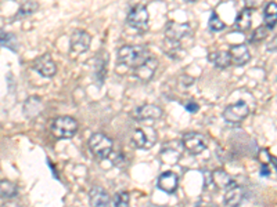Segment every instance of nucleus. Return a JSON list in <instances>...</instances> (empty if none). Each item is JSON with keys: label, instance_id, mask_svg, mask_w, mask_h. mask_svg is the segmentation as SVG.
I'll return each mask as SVG.
<instances>
[{"label": "nucleus", "instance_id": "32", "mask_svg": "<svg viewBox=\"0 0 277 207\" xmlns=\"http://www.w3.org/2000/svg\"><path fill=\"white\" fill-rule=\"evenodd\" d=\"M270 173H272V170H270V167L267 166V164H262V167H261V172H259V174H261L262 177H267V176H270Z\"/></svg>", "mask_w": 277, "mask_h": 207}, {"label": "nucleus", "instance_id": "35", "mask_svg": "<svg viewBox=\"0 0 277 207\" xmlns=\"http://www.w3.org/2000/svg\"><path fill=\"white\" fill-rule=\"evenodd\" d=\"M187 2H196V0H187Z\"/></svg>", "mask_w": 277, "mask_h": 207}, {"label": "nucleus", "instance_id": "27", "mask_svg": "<svg viewBox=\"0 0 277 207\" xmlns=\"http://www.w3.org/2000/svg\"><path fill=\"white\" fill-rule=\"evenodd\" d=\"M114 206L115 207H131V195L126 191H121L115 195L114 199Z\"/></svg>", "mask_w": 277, "mask_h": 207}, {"label": "nucleus", "instance_id": "16", "mask_svg": "<svg viewBox=\"0 0 277 207\" xmlns=\"http://www.w3.org/2000/svg\"><path fill=\"white\" fill-rule=\"evenodd\" d=\"M162 116V109L154 104H144L136 109V119L139 120H156Z\"/></svg>", "mask_w": 277, "mask_h": 207}, {"label": "nucleus", "instance_id": "31", "mask_svg": "<svg viewBox=\"0 0 277 207\" xmlns=\"http://www.w3.org/2000/svg\"><path fill=\"white\" fill-rule=\"evenodd\" d=\"M184 108H186L187 111L192 112V113H194V112H198V109H200V106H198V104L197 102H187L186 105H184Z\"/></svg>", "mask_w": 277, "mask_h": 207}, {"label": "nucleus", "instance_id": "23", "mask_svg": "<svg viewBox=\"0 0 277 207\" xmlns=\"http://www.w3.org/2000/svg\"><path fill=\"white\" fill-rule=\"evenodd\" d=\"M18 193V187L17 184L9 180H2L0 181V197L2 199H11V197L17 196Z\"/></svg>", "mask_w": 277, "mask_h": 207}, {"label": "nucleus", "instance_id": "9", "mask_svg": "<svg viewBox=\"0 0 277 207\" xmlns=\"http://www.w3.org/2000/svg\"><path fill=\"white\" fill-rule=\"evenodd\" d=\"M90 43L91 37L87 32H85V30H75V32L71 35L70 40L71 53H74V54L85 53V51L90 47Z\"/></svg>", "mask_w": 277, "mask_h": 207}, {"label": "nucleus", "instance_id": "24", "mask_svg": "<svg viewBox=\"0 0 277 207\" xmlns=\"http://www.w3.org/2000/svg\"><path fill=\"white\" fill-rule=\"evenodd\" d=\"M0 43L5 45L6 47H9L13 51H17V39L14 37V35H11L9 32H5L3 29H0Z\"/></svg>", "mask_w": 277, "mask_h": 207}, {"label": "nucleus", "instance_id": "11", "mask_svg": "<svg viewBox=\"0 0 277 207\" xmlns=\"http://www.w3.org/2000/svg\"><path fill=\"white\" fill-rule=\"evenodd\" d=\"M157 187L160 188L162 192L169 193V195L175 193V191L179 187V177L173 172L162 173L161 176L158 177Z\"/></svg>", "mask_w": 277, "mask_h": 207}, {"label": "nucleus", "instance_id": "7", "mask_svg": "<svg viewBox=\"0 0 277 207\" xmlns=\"http://www.w3.org/2000/svg\"><path fill=\"white\" fill-rule=\"evenodd\" d=\"M250 115V106L245 101L234 102L223 112V119L229 123H240Z\"/></svg>", "mask_w": 277, "mask_h": 207}, {"label": "nucleus", "instance_id": "13", "mask_svg": "<svg viewBox=\"0 0 277 207\" xmlns=\"http://www.w3.org/2000/svg\"><path fill=\"white\" fill-rule=\"evenodd\" d=\"M229 54H230V60L234 65L242 66L251 60V54H250V50L245 45L232 46L229 50Z\"/></svg>", "mask_w": 277, "mask_h": 207}, {"label": "nucleus", "instance_id": "26", "mask_svg": "<svg viewBox=\"0 0 277 207\" xmlns=\"http://www.w3.org/2000/svg\"><path fill=\"white\" fill-rule=\"evenodd\" d=\"M208 26L212 32H221V30L225 29V22L219 18V15L217 13H212L211 17H209V21H208Z\"/></svg>", "mask_w": 277, "mask_h": 207}, {"label": "nucleus", "instance_id": "22", "mask_svg": "<svg viewBox=\"0 0 277 207\" xmlns=\"http://www.w3.org/2000/svg\"><path fill=\"white\" fill-rule=\"evenodd\" d=\"M164 51H165L166 54L172 58H175V60H179L181 57L184 56L186 53L181 50V46L179 45V42L175 40H169V39H166L164 40Z\"/></svg>", "mask_w": 277, "mask_h": 207}, {"label": "nucleus", "instance_id": "21", "mask_svg": "<svg viewBox=\"0 0 277 207\" xmlns=\"http://www.w3.org/2000/svg\"><path fill=\"white\" fill-rule=\"evenodd\" d=\"M252 25V14L251 9H244L240 11V14L236 18V28L240 32H245L251 28Z\"/></svg>", "mask_w": 277, "mask_h": 207}, {"label": "nucleus", "instance_id": "29", "mask_svg": "<svg viewBox=\"0 0 277 207\" xmlns=\"http://www.w3.org/2000/svg\"><path fill=\"white\" fill-rule=\"evenodd\" d=\"M269 35V29H267L266 26H259L257 29L254 30V33H252L251 37V43H258V42L263 40L265 37H267Z\"/></svg>", "mask_w": 277, "mask_h": 207}, {"label": "nucleus", "instance_id": "5", "mask_svg": "<svg viewBox=\"0 0 277 207\" xmlns=\"http://www.w3.org/2000/svg\"><path fill=\"white\" fill-rule=\"evenodd\" d=\"M181 144H183L184 149L190 152L192 155H200L207 148L205 137L200 133H186L181 137Z\"/></svg>", "mask_w": 277, "mask_h": 207}, {"label": "nucleus", "instance_id": "33", "mask_svg": "<svg viewBox=\"0 0 277 207\" xmlns=\"http://www.w3.org/2000/svg\"><path fill=\"white\" fill-rule=\"evenodd\" d=\"M267 50L269 51H276L277 50V35L272 39V42L267 45Z\"/></svg>", "mask_w": 277, "mask_h": 207}, {"label": "nucleus", "instance_id": "15", "mask_svg": "<svg viewBox=\"0 0 277 207\" xmlns=\"http://www.w3.org/2000/svg\"><path fill=\"white\" fill-rule=\"evenodd\" d=\"M245 196L244 188L240 185H234V187L226 189L225 197H223V203L226 207H238L241 204L242 199Z\"/></svg>", "mask_w": 277, "mask_h": 207}, {"label": "nucleus", "instance_id": "6", "mask_svg": "<svg viewBox=\"0 0 277 207\" xmlns=\"http://www.w3.org/2000/svg\"><path fill=\"white\" fill-rule=\"evenodd\" d=\"M128 24L137 30H146L148 26V10L146 6L136 5L128 14Z\"/></svg>", "mask_w": 277, "mask_h": 207}, {"label": "nucleus", "instance_id": "8", "mask_svg": "<svg viewBox=\"0 0 277 207\" xmlns=\"http://www.w3.org/2000/svg\"><path fill=\"white\" fill-rule=\"evenodd\" d=\"M190 33H192V26L187 22L181 24L176 21H169L165 25V37L169 40L180 42Z\"/></svg>", "mask_w": 277, "mask_h": 207}, {"label": "nucleus", "instance_id": "14", "mask_svg": "<svg viewBox=\"0 0 277 207\" xmlns=\"http://www.w3.org/2000/svg\"><path fill=\"white\" fill-rule=\"evenodd\" d=\"M89 202H90V207H110V195L107 193L104 188H91L89 192Z\"/></svg>", "mask_w": 277, "mask_h": 207}, {"label": "nucleus", "instance_id": "10", "mask_svg": "<svg viewBox=\"0 0 277 207\" xmlns=\"http://www.w3.org/2000/svg\"><path fill=\"white\" fill-rule=\"evenodd\" d=\"M34 69L43 77H53L57 73V66L50 54L38 57L34 62Z\"/></svg>", "mask_w": 277, "mask_h": 207}, {"label": "nucleus", "instance_id": "17", "mask_svg": "<svg viewBox=\"0 0 277 207\" xmlns=\"http://www.w3.org/2000/svg\"><path fill=\"white\" fill-rule=\"evenodd\" d=\"M42 111H43V104H42L41 98H38V97H29L24 104V115L28 119L39 116Z\"/></svg>", "mask_w": 277, "mask_h": 207}, {"label": "nucleus", "instance_id": "19", "mask_svg": "<svg viewBox=\"0 0 277 207\" xmlns=\"http://www.w3.org/2000/svg\"><path fill=\"white\" fill-rule=\"evenodd\" d=\"M263 24L267 29H273L277 24V3L270 2L267 3L263 11Z\"/></svg>", "mask_w": 277, "mask_h": 207}, {"label": "nucleus", "instance_id": "4", "mask_svg": "<svg viewBox=\"0 0 277 207\" xmlns=\"http://www.w3.org/2000/svg\"><path fill=\"white\" fill-rule=\"evenodd\" d=\"M157 132L150 126L146 127H137L133 130V134H132V142L133 145L139 149H151L157 142Z\"/></svg>", "mask_w": 277, "mask_h": 207}, {"label": "nucleus", "instance_id": "12", "mask_svg": "<svg viewBox=\"0 0 277 207\" xmlns=\"http://www.w3.org/2000/svg\"><path fill=\"white\" fill-rule=\"evenodd\" d=\"M157 68H158V61L154 57H150L144 64L135 68V76L139 80L148 81L156 73Z\"/></svg>", "mask_w": 277, "mask_h": 207}, {"label": "nucleus", "instance_id": "18", "mask_svg": "<svg viewBox=\"0 0 277 207\" xmlns=\"http://www.w3.org/2000/svg\"><path fill=\"white\" fill-rule=\"evenodd\" d=\"M212 181H213V184H215L218 188L225 189V191L236 185L234 178H233L230 174H227L226 172H223V170H217V172L212 173Z\"/></svg>", "mask_w": 277, "mask_h": 207}, {"label": "nucleus", "instance_id": "30", "mask_svg": "<svg viewBox=\"0 0 277 207\" xmlns=\"http://www.w3.org/2000/svg\"><path fill=\"white\" fill-rule=\"evenodd\" d=\"M244 2L247 5V9H257V7L262 5L265 0H244Z\"/></svg>", "mask_w": 277, "mask_h": 207}, {"label": "nucleus", "instance_id": "20", "mask_svg": "<svg viewBox=\"0 0 277 207\" xmlns=\"http://www.w3.org/2000/svg\"><path fill=\"white\" fill-rule=\"evenodd\" d=\"M208 60L209 62H212L213 65L218 66V68H227V66L232 64V60H230V54L229 51H213V53H209L208 56Z\"/></svg>", "mask_w": 277, "mask_h": 207}, {"label": "nucleus", "instance_id": "2", "mask_svg": "<svg viewBox=\"0 0 277 207\" xmlns=\"http://www.w3.org/2000/svg\"><path fill=\"white\" fill-rule=\"evenodd\" d=\"M50 132L58 140H68L78 132V121L71 116L55 117L51 123Z\"/></svg>", "mask_w": 277, "mask_h": 207}, {"label": "nucleus", "instance_id": "25", "mask_svg": "<svg viewBox=\"0 0 277 207\" xmlns=\"http://www.w3.org/2000/svg\"><path fill=\"white\" fill-rule=\"evenodd\" d=\"M39 9V5L34 2V0H28L25 3H22L18 10V17H25V15L34 14L36 10Z\"/></svg>", "mask_w": 277, "mask_h": 207}, {"label": "nucleus", "instance_id": "3", "mask_svg": "<svg viewBox=\"0 0 277 207\" xmlns=\"http://www.w3.org/2000/svg\"><path fill=\"white\" fill-rule=\"evenodd\" d=\"M89 148L97 159H107L112 152L114 144L111 141L110 137H107L106 134L95 133L89 140Z\"/></svg>", "mask_w": 277, "mask_h": 207}, {"label": "nucleus", "instance_id": "1", "mask_svg": "<svg viewBox=\"0 0 277 207\" xmlns=\"http://www.w3.org/2000/svg\"><path fill=\"white\" fill-rule=\"evenodd\" d=\"M150 58V51L146 46H124L118 51V60L121 64L131 68H137Z\"/></svg>", "mask_w": 277, "mask_h": 207}, {"label": "nucleus", "instance_id": "34", "mask_svg": "<svg viewBox=\"0 0 277 207\" xmlns=\"http://www.w3.org/2000/svg\"><path fill=\"white\" fill-rule=\"evenodd\" d=\"M2 207H21V206H20V203L13 202V200H11V202L3 203V206H2Z\"/></svg>", "mask_w": 277, "mask_h": 207}, {"label": "nucleus", "instance_id": "28", "mask_svg": "<svg viewBox=\"0 0 277 207\" xmlns=\"http://www.w3.org/2000/svg\"><path fill=\"white\" fill-rule=\"evenodd\" d=\"M107 73V60L106 58H97L96 60V77L99 83H103V79Z\"/></svg>", "mask_w": 277, "mask_h": 207}]
</instances>
